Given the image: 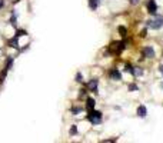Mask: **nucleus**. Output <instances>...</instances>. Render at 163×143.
<instances>
[{
  "label": "nucleus",
  "instance_id": "1",
  "mask_svg": "<svg viewBox=\"0 0 163 143\" xmlns=\"http://www.w3.org/2000/svg\"><path fill=\"white\" fill-rule=\"evenodd\" d=\"M146 26L152 27L153 30H159V29L163 27V17H162V16H156L153 20H147V21H146Z\"/></svg>",
  "mask_w": 163,
  "mask_h": 143
},
{
  "label": "nucleus",
  "instance_id": "2",
  "mask_svg": "<svg viewBox=\"0 0 163 143\" xmlns=\"http://www.w3.org/2000/svg\"><path fill=\"white\" fill-rule=\"evenodd\" d=\"M87 119L90 120L92 125H99L102 122V112L99 110H89V114H87Z\"/></svg>",
  "mask_w": 163,
  "mask_h": 143
},
{
  "label": "nucleus",
  "instance_id": "3",
  "mask_svg": "<svg viewBox=\"0 0 163 143\" xmlns=\"http://www.w3.org/2000/svg\"><path fill=\"white\" fill-rule=\"evenodd\" d=\"M146 9H147V11L150 14H156V11H157V4H156L155 0H149L147 3H146Z\"/></svg>",
  "mask_w": 163,
  "mask_h": 143
},
{
  "label": "nucleus",
  "instance_id": "4",
  "mask_svg": "<svg viewBox=\"0 0 163 143\" xmlns=\"http://www.w3.org/2000/svg\"><path fill=\"white\" fill-rule=\"evenodd\" d=\"M143 57H147V59H153L155 57V50H153L152 46L143 47Z\"/></svg>",
  "mask_w": 163,
  "mask_h": 143
},
{
  "label": "nucleus",
  "instance_id": "5",
  "mask_svg": "<svg viewBox=\"0 0 163 143\" xmlns=\"http://www.w3.org/2000/svg\"><path fill=\"white\" fill-rule=\"evenodd\" d=\"M109 76H110L113 80H120V79H122V75H120V72L117 70V69H110Z\"/></svg>",
  "mask_w": 163,
  "mask_h": 143
},
{
  "label": "nucleus",
  "instance_id": "6",
  "mask_svg": "<svg viewBox=\"0 0 163 143\" xmlns=\"http://www.w3.org/2000/svg\"><path fill=\"white\" fill-rule=\"evenodd\" d=\"M136 113H137L139 117H146V114H147V109H146V106L140 104V106H137V109H136Z\"/></svg>",
  "mask_w": 163,
  "mask_h": 143
},
{
  "label": "nucleus",
  "instance_id": "7",
  "mask_svg": "<svg viewBox=\"0 0 163 143\" xmlns=\"http://www.w3.org/2000/svg\"><path fill=\"white\" fill-rule=\"evenodd\" d=\"M97 85H99V80H96V79H93V80H89V83H87V87L92 90V92L97 93Z\"/></svg>",
  "mask_w": 163,
  "mask_h": 143
},
{
  "label": "nucleus",
  "instance_id": "8",
  "mask_svg": "<svg viewBox=\"0 0 163 143\" xmlns=\"http://www.w3.org/2000/svg\"><path fill=\"white\" fill-rule=\"evenodd\" d=\"M9 46L10 47H13V49H17L19 47V37H11L10 40H9Z\"/></svg>",
  "mask_w": 163,
  "mask_h": 143
},
{
  "label": "nucleus",
  "instance_id": "9",
  "mask_svg": "<svg viewBox=\"0 0 163 143\" xmlns=\"http://www.w3.org/2000/svg\"><path fill=\"white\" fill-rule=\"evenodd\" d=\"M94 99H92V97H87L86 100V107H87V110H93L94 109Z\"/></svg>",
  "mask_w": 163,
  "mask_h": 143
},
{
  "label": "nucleus",
  "instance_id": "10",
  "mask_svg": "<svg viewBox=\"0 0 163 143\" xmlns=\"http://www.w3.org/2000/svg\"><path fill=\"white\" fill-rule=\"evenodd\" d=\"M132 75L133 76H142L143 75V69L142 67H133L132 69Z\"/></svg>",
  "mask_w": 163,
  "mask_h": 143
},
{
  "label": "nucleus",
  "instance_id": "11",
  "mask_svg": "<svg viewBox=\"0 0 163 143\" xmlns=\"http://www.w3.org/2000/svg\"><path fill=\"white\" fill-rule=\"evenodd\" d=\"M13 62H15V59H13V57H7V60H6V70H10V69H11Z\"/></svg>",
  "mask_w": 163,
  "mask_h": 143
},
{
  "label": "nucleus",
  "instance_id": "12",
  "mask_svg": "<svg viewBox=\"0 0 163 143\" xmlns=\"http://www.w3.org/2000/svg\"><path fill=\"white\" fill-rule=\"evenodd\" d=\"M117 30H119V34L122 36V37H126V36H127V29H126V27H123V26H119V29H117Z\"/></svg>",
  "mask_w": 163,
  "mask_h": 143
},
{
  "label": "nucleus",
  "instance_id": "13",
  "mask_svg": "<svg viewBox=\"0 0 163 143\" xmlns=\"http://www.w3.org/2000/svg\"><path fill=\"white\" fill-rule=\"evenodd\" d=\"M69 135H70V136H74V135H77V126H76V125H73L72 127H70V130H69Z\"/></svg>",
  "mask_w": 163,
  "mask_h": 143
},
{
  "label": "nucleus",
  "instance_id": "14",
  "mask_svg": "<svg viewBox=\"0 0 163 143\" xmlns=\"http://www.w3.org/2000/svg\"><path fill=\"white\" fill-rule=\"evenodd\" d=\"M82 110H83L82 107H73V109H72V113L73 114H77V113H80Z\"/></svg>",
  "mask_w": 163,
  "mask_h": 143
},
{
  "label": "nucleus",
  "instance_id": "15",
  "mask_svg": "<svg viewBox=\"0 0 163 143\" xmlns=\"http://www.w3.org/2000/svg\"><path fill=\"white\" fill-rule=\"evenodd\" d=\"M137 85H134V83H132L130 86H129V92H133V90H137Z\"/></svg>",
  "mask_w": 163,
  "mask_h": 143
},
{
  "label": "nucleus",
  "instance_id": "16",
  "mask_svg": "<svg viewBox=\"0 0 163 143\" xmlns=\"http://www.w3.org/2000/svg\"><path fill=\"white\" fill-rule=\"evenodd\" d=\"M24 34H26L24 30H17V32H16V37H22V36H24Z\"/></svg>",
  "mask_w": 163,
  "mask_h": 143
},
{
  "label": "nucleus",
  "instance_id": "17",
  "mask_svg": "<svg viewBox=\"0 0 163 143\" xmlns=\"http://www.w3.org/2000/svg\"><path fill=\"white\" fill-rule=\"evenodd\" d=\"M82 79H83V77H82V73H77V75H76V82H83V80H82Z\"/></svg>",
  "mask_w": 163,
  "mask_h": 143
},
{
  "label": "nucleus",
  "instance_id": "18",
  "mask_svg": "<svg viewBox=\"0 0 163 143\" xmlns=\"http://www.w3.org/2000/svg\"><path fill=\"white\" fill-rule=\"evenodd\" d=\"M146 34H147V29H143L140 32V37H146Z\"/></svg>",
  "mask_w": 163,
  "mask_h": 143
},
{
  "label": "nucleus",
  "instance_id": "19",
  "mask_svg": "<svg viewBox=\"0 0 163 143\" xmlns=\"http://www.w3.org/2000/svg\"><path fill=\"white\" fill-rule=\"evenodd\" d=\"M4 7V0H0V10Z\"/></svg>",
  "mask_w": 163,
  "mask_h": 143
},
{
  "label": "nucleus",
  "instance_id": "20",
  "mask_svg": "<svg viewBox=\"0 0 163 143\" xmlns=\"http://www.w3.org/2000/svg\"><path fill=\"white\" fill-rule=\"evenodd\" d=\"M159 72L163 75V64H160V66H159Z\"/></svg>",
  "mask_w": 163,
  "mask_h": 143
},
{
  "label": "nucleus",
  "instance_id": "21",
  "mask_svg": "<svg viewBox=\"0 0 163 143\" xmlns=\"http://www.w3.org/2000/svg\"><path fill=\"white\" fill-rule=\"evenodd\" d=\"M130 3H132V4H137L139 0H130Z\"/></svg>",
  "mask_w": 163,
  "mask_h": 143
}]
</instances>
